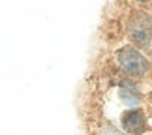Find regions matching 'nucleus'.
Returning <instances> with one entry per match:
<instances>
[{"mask_svg": "<svg viewBox=\"0 0 152 135\" xmlns=\"http://www.w3.org/2000/svg\"><path fill=\"white\" fill-rule=\"evenodd\" d=\"M116 62H118L120 69L130 77H143L148 72V58L141 55L133 47H124L116 53Z\"/></svg>", "mask_w": 152, "mask_h": 135, "instance_id": "1", "label": "nucleus"}, {"mask_svg": "<svg viewBox=\"0 0 152 135\" xmlns=\"http://www.w3.org/2000/svg\"><path fill=\"white\" fill-rule=\"evenodd\" d=\"M128 38L137 45L148 43V39L152 38V17L148 13L133 15L128 25Z\"/></svg>", "mask_w": 152, "mask_h": 135, "instance_id": "2", "label": "nucleus"}, {"mask_svg": "<svg viewBox=\"0 0 152 135\" xmlns=\"http://www.w3.org/2000/svg\"><path fill=\"white\" fill-rule=\"evenodd\" d=\"M122 126L130 135H139L145 130V113L141 109H130L122 115Z\"/></svg>", "mask_w": 152, "mask_h": 135, "instance_id": "3", "label": "nucleus"}, {"mask_svg": "<svg viewBox=\"0 0 152 135\" xmlns=\"http://www.w3.org/2000/svg\"><path fill=\"white\" fill-rule=\"evenodd\" d=\"M107 131H109V133H111V135H120V133H118V131H115V130H113V128H109V130H107Z\"/></svg>", "mask_w": 152, "mask_h": 135, "instance_id": "4", "label": "nucleus"}, {"mask_svg": "<svg viewBox=\"0 0 152 135\" xmlns=\"http://www.w3.org/2000/svg\"><path fill=\"white\" fill-rule=\"evenodd\" d=\"M141 2H145V0H141Z\"/></svg>", "mask_w": 152, "mask_h": 135, "instance_id": "5", "label": "nucleus"}]
</instances>
